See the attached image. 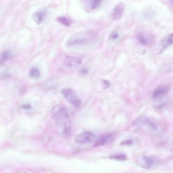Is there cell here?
<instances>
[{
    "label": "cell",
    "mask_w": 173,
    "mask_h": 173,
    "mask_svg": "<svg viewBox=\"0 0 173 173\" xmlns=\"http://www.w3.org/2000/svg\"><path fill=\"white\" fill-rule=\"evenodd\" d=\"M52 111L53 118L61 133L65 136H68L72 127L68 110L64 106L59 105L55 106Z\"/></svg>",
    "instance_id": "6da1fadb"
},
{
    "label": "cell",
    "mask_w": 173,
    "mask_h": 173,
    "mask_svg": "<svg viewBox=\"0 0 173 173\" xmlns=\"http://www.w3.org/2000/svg\"><path fill=\"white\" fill-rule=\"evenodd\" d=\"M96 37V34L93 31H86L71 37L67 41L66 45L70 47L85 46L92 42Z\"/></svg>",
    "instance_id": "7a4b0ae2"
},
{
    "label": "cell",
    "mask_w": 173,
    "mask_h": 173,
    "mask_svg": "<svg viewBox=\"0 0 173 173\" xmlns=\"http://www.w3.org/2000/svg\"><path fill=\"white\" fill-rule=\"evenodd\" d=\"M61 93L67 102L76 108H78L81 104V101L74 91L70 88L62 89Z\"/></svg>",
    "instance_id": "3957f363"
},
{
    "label": "cell",
    "mask_w": 173,
    "mask_h": 173,
    "mask_svg": "<svg viewBox=\"0 0 173 173\" xmlns=\"http://www.w3.org/2000/svg\"><path fill=\"white\" fill-rule=\"evenodd\" d=\"M96 135L90 131H86L78 135L75 138L76 143L81 144H88L92 143L96 139Z\"/></svg>",
    "instance_id": "277c9868"
},
{
    "label": "cell",
    "mask_w": 173,
    "mask_h": 173,
    "mask_svg": "<svg viewBox=\"0 0 173 173\" xmlns=\"http://www.w3.org/2000/svg\"><path fill=\"white\" fill-rule=\"evenodd\" d=\"M158 161V159L156 157L143 156L138 160V163L141 167L147 169L153 167Z\"/></svg>",
    "instance_id": "5b68a950"
},
{
    "label": "cell",
    "mask_w": 173,
    "mask_h": 173,
    "mask_svg": "<svg viewBox=\"0 0 173 173\" xmlns=\"http://www.w3.org/2000/svg\"><path fill=\"white\" fill-rule=\"evenodd\" d=\"M82 63V59L78 57L69 56L66 57L63 61L64 64L68 67L75 68Z\"/></svg>",
    "instance_id": "8992f818"
},
{
    "label": "cell",
    "mask_w": 173,
    "mask_h": 173,
    "mask_svg": "<svg viewBox=\"0 0 173 173\" xmlns=\"http://www.w3.org/2000/svg\"><path fill=\"white\" fill-rule=\"evenodd\" d=\"M125 6L122 2H120L114 7L111 13V17L115 21L119 20L123 15Z\"/></svg>",
    "instance_id": "52a82bcc"
},
{
    "label": "cell",
    "mask_w": 173,
    "mask_h": 173,
    "mask_svg": "<svg viewBox=\"0 0 173 173\" xmlns=\"http://www.w3.org/2000/svg\"><path fill=\"white\" fill-rule=\"evenodd\" d=\"M114 135L111 134H107L99 138L94 145V147L103 146L111 142L114 139Z\"/></svg>",
    "instance_id": "ba28073f"
},
{
    "label": "cell",
    "mask_w": 173,
    "mask_h": 173,
    "mask_svg": "<svg viewBox=\"0 0 173 173\" xmlns=\"http://www.w3.org/2000/svg\"><path fill=\"white\" fill-rule=\"evenodd\" d=\"M138 41L144 45H148L154 40V38L151 35L145 33H141L137 37Z\"/></svg>",
    "instance_id": "9c48e42d"
},
{
    "label": "cell",
    "mask_w": 173,
    "mask_h": 173,
    "mask_svg": "<svg viewBox=\"0 0 173 173\" xmlns=\"http://www.w3.org/2000/svg\"><path fill=\"white\" fill-rule=\"evenodd\" d=\"M46 13L45 11H39L34 14L32 18L34 22L38 25L42 23L46 18Z\"/></svg>",
    "instance_id": "30bf717a"
},
{
    "label": "cell",
    "mask_w": 173,
    "mask_h": 173,
    "mask_svg": "<svg viewBox=\"0 0 173 173\" xmlns=\"http://www.w3.org/2000/svg\"><path fill=\"white\" fill-rule=\"evenodd\" d=\"M169 88L167 86H161L155 90L152 94L151 97L152 98L155 99L164 95L167 92Z\"/></svg>",
    "instance_id": "8fae6325"
},
{
    "label": "cell",
    "mask_w": 173,
    "mask_h": 173,
    "mask_svg": "<svg viewBox=\"0 0 173 173\" xmlns=\"http://www.w3.org/2000/svg\"><path fill=\"white\" fill-rule=\"evenodd\" d=\"M173 44V33L169 34L162 39L160 44L163 48H165Z\"/></svg>",
    "instance_id": "7c38bea8"
},
{
    "label": "cell",
    "mask_w": 173,
    "mask_h": 173,
    "mask_svg": "<svg viewBox=\"0 0 173 173\" xmlns=\"http://www.w3.org/2000/svg\"><path fill=\"white\" fill-rule=\"evenodd\" d=\"M56 20L58 22L65 26H70L71 24V20L66 17H58Z\"/></svg>",
    "instance_id": "4fadbf2b"
},
{
    "label": "cell",
    "mask_w": 173,
    "mask_h": 173,
    "mask_svg": "<svg viewBox=\"0 0 173 173\" xmlns=\"http://www.w3.org/2000/svg\"><path fill=\"white\" fill-rule=\"evenodd\" d=\"M30 77L33 79H36L40 77V72L39 69L35 67L31 68L29 71Z\"/></svg>",
    "instance_id": "5bb4252c"
},
{
    "label": "cell",
    "mask_w": 173,
    "mask_h": 173,
    "mask_svg": "<svg viewBox=\"0 0 173 173\" xmlns=\"http://www.w3.org/2000/svg\"><path fill=\"white\" fill-rule=\"evenodd\" d=\"M11 56V52L9 50H7L3 51L1 54V63L8 60Z\"/></svg>",
    "instance_id": "9a60e30c"
},
{
    "label": "cell",
    "mask_w": 173,
    "mask_h": 173,
    "mask_svg": "<svg viewBox=\"0 0 173 173\" xmlns=\"http://www.w3.org/2000/svg\"><path fill=\"white\" fill-rule=\"evenodd\" d=\"M120 37V34L116 30H115L110 34L109 39L110 41H115L118 40Z\"/></svg>",
    "instance_id": "2e32d148"
},
{
    "label": "cell",
    "mask_w": 173,
    "mask_h": 173,
    "mask_svg": "<svg viewBox=\"0 0 173 173\" xmlns=\"http://www.w3.org/2000/svg\"><path fill=\"white\" fill-rule=\"evenodd\" d=\"M110 158L112 160L120 161H125L127 159L126 155H113V156L110 157Z\"/></svg>",
    "instance_id": "e0dca14e"
},
{
    "label": "cell",
    "mask_w": 173,
    "mask_h": 173,
    "mask_svg": "<svg viewBox=\"0 0 173 173\" xmlns=\"http://www.w3.org/2000/svg\"><path fill=\"white\" fill-rule=\"evenodd\" d=\"M102 0H92L91 8L92 9L94 10L97 8L101 4Z\"/></svg>",
    "instance_id": "ac0fdd59"
},
{
    "label": "cell",
    "mask_w": 173,
    "mask_h": 173,
    "mask_svg": "<svg viewBox=\"0 0 173 173\" xmlns=\"http://www.w3.org/2000/svg\"><path fill=\"white\" fill-rule=\"evenodd\" d=\"M101 84L103 89H106L110 88L111 86L110 82L106 79H102Z\"/></svg>",
    "instance_id": "d6986e66"
},
{
    "label": "cell",
    "mask_w": 173,
    "mask_h": 173,
    "mask_svg": "<svg viewBox=\"0 0 173 173\" xmlns=\"http://www.w3.org/2000/svg\"><path fill=\"white\" fill-rule=\"evenodd\" d=\"M133 143V141L131 140H129L126 141H124L122 143H121V145H124V146H126V145H130L132 144Z\"/></svg>",
    "instance_id": "ffe728a7"
},
{
    "label": "cell",
    "mask_w": 173,
    "mask_h": 173,
    "mask_svg": "<svg viewBox=\"0 0 173 173\" xmlns=\"http://www.w3.org/2000/svg\"><path fill=\"white\" fill-rule=\"evenodd\" d=\"M88 70L87 68H82L80 70V72L81 74L82 75H85L88 74Z\"/></svg>",
    "instance_id": "44dd1931"
},
{
    "label": "cell",
    "mask_w": 173,
    "mask_h": 173,
    "mask_svg": "<svg viewBox=\"0 0 173 173\" xmlns=\"http://www.w3.org/2000/svg\"><path fill=\"white\" fill-rule=\"evenodd\" d=\"M31 108H32V107L29 105L26 104L22 106V108L23 109H25L26 110H30V109Z\"/></svg>",
    "instance_id": "7402d4cb"
},
{
    "label": "cell",
    "mask_w": 173,
    "mask_h": 173,
    "mask_svg": "<svg viewBox=\"0 0 173 173\" xmlns=\"http://www.w3.org/2000/svg\"><path fill=\"white\" fill-rule=\"evenodd\" d=\"M170 1L172 5H173V0H170Z\"/></svg>",
    "instance_id": "603a6c76"
}]
</instances>
